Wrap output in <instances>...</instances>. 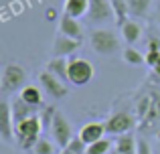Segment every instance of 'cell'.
<instances>
[{
    "label": "cell",
    "instance_id": "obj_1",
    "mask_svg": "<svg viewBox=\"0 0 160 154\" xmlns=\"http://www.w3.org/2000/svg\"><path fill=\"white\" fill-rule=\"evenodd\" d=\"M43 122H41L39 114L32 118L20 122L18 126H14V136H16V146L20 150H32L35 144L41 140V132H43Z\"/></svg>",
    "mask_w": 160,
    "mask_h": 154
},
{
    "label": "cell",
    "instance_id": "obj_2",
    "mask_svg": "<svg viewBox=\"0 0 160 154\" xmlns=\"http://www.w3.org/2000/svg\"><path fill=\"white\" fill-rule=\"evenodd\" d=\"M93 65L89 63L87 59H81V57H69V71H67V81L73 83V85L81 87L87 85V83L93 79Z\"/></svg>",
    "mask_w": 160,
    "mask_h": 154
},
{
    "label": "cell",
    "instance_id": "obj_3",
    "mask_svg": "<svg viewBox=\"0 0 160 154\" xmlns=\"http://www.w3.org/2000/svg\"><path fill=\"white\" fill-rule=\"evenodd\" d=\"M24 81H27V73L20 65L16 63H6L0 75V89L2 93H12L16 89H22Z\"/></svg>",
    "mask_w": 160,
    "mask_h": 154
},
{
    "label": "cell",
    "instance_id": "obj_4",
    "mask_svg": "<svg viewBox=\"0 0 160 154\" xmlns=\"http://www.w3.org/2000/svg\"><path fill=\"white\" fill-rule=\"evenodd\" d=\"M89 45L91 49H93L98 55H113V53L120 49V41H118V37L113 35L112 31H108V28H98V31L91 32L89 37Z\"/></svg>",
    "mask_w": 160,
    "mask_h": 154
},
{
    "label": "cell",
    "instance_id": "obj_5",
    "mask_svg": "<svg viewBox=\"0 0 160 154\" xmlns=\"http://www.w3.org/2000/svg\"><path fill=\"white\" fill-rule=\"evenodd\" d=\"M51 136L55 140V144H57L61 150H65L67 146H69L71 138H73V130H71V124L69 120L65 118V116L61 114V112H57L53 118V124H51Z\"/></svg>",
    "mask_w": 160,
    "mask_h": 154
},
{
    "label": "cell",
    "instance_id": "obj_6",
    "mask_svg": "<svg viewBox=\"0 0 160 154\" xmlns=\"http://www.w3.org/2000/svg\"><path fill=\"white\" fill-rule=\"evenodd\" d=\"M132 128H134V118L126 112H116L113 116H109L106 120V134H112V136L130 134Z\"/></svg>",
    "mask_w": 160,
    "mask_h": 154
},
{
    "label": "cell",
    "instance_id": "obj_7",
    "mask_svg": "<svg viewBox=\"0 0 160 154\" xmlns=\"http://www.w3.org/2000/svg\"><path fill=\"white\" fill-rule=\"evenodd\" d=\"M39 83H41V87H43V89L47 91L51 97H55V99H63L67 93H69L67 87H65V83H63V79H59L57 75H53L51 71L39 73Z\"/></svg>",
    "mask_w": 160,
    "mask_h": 154
},
{
    "label": "cell",
    "instance_id": "obj_8",
    "mask_svg": "<svg viewBox=\"0 0 160 154\" xmlns=\"http://www.w3.org/2000/svg\"><path fill=\"white\" fill-rule=\"evenodd\" d=\"M87 18L91 22H108V20H112L113 18L112 0H89Z\"/></svg>",
    "mask_w": 160,
    "mask_h": 154
},
{
    "label": "cell",
    "instance_id": "obj_9",
    "mask_svg": "<svg viewBox=\"0 0 160 154\" xmlns=\"http://www.w3.org/2000/svg\"><path fill=\"white\" fill-rule=\"evenodd\" d=\"M0 138L4 142H12L14 138V120H12V107L8 102L0 103Z\"/></svg>",
    "mask_w": 160,
    "mask_h": 154
},
{
    "label": "cell",
    "instance_id": "obj_10",
    "mask_svg": "<svg viewBox=\"0 0 160 154\" xmlns=\"http://www.w3.org/2000/svg\"><path fill=\"white\" fill-rule=\"evenodd\" d=\"M83 41H75V39H69V37L65 35H57V39H55L53 43V57H73L75 51H77L79 47H81Z\"/></svg>",
    "mask_w": 160,
    "mask_h": 154
},
{
    "label": "cell",
    "instance_id": "obj_11",
    "mask_svg": "<svg viewBox=\"0 0 160 154\" xmlns=\"http://www.w3.org/2000/svg\"><path fill=\"white\" fill-rule=\"evenodd\" d=\"M59 35H65V37L75 39V41H83V27L79 22V18L63 14L59 18Z\"/></svg>",
    "mask_w": 160,
    "mask_h": 154
},
{
    "label": "cell",
    "instance_id": "obj_12",
    "mask_svg": "<svg viewBox=\"0 0 160 154\" xmlns=\"http://www.w3.org/2000/svg\"><path fill=\"white\" fill-rule=\"evenodd\" d=\"M103 134H106V124H102V122H87L85 126L81 128V132H79L81 140L87 144V146L93 144V142H98V140H102Z\"/></svg>",
    "mask_w": 160,
    "mask_h": 154
},
{
    "label": "cell",
    "instance_id": "obj_13",
    "mask_svg": "<svg viewBox=\"0 0 160 154\" xmlns=\"http://www.w3.org/2000/svg\"><path fill=\"white\" fill-rule=\"evenodd\" d=\"M120 31H122V39L132 47V45H136L138 41H140V37H142V24L138 22V20H134V18H128L120 27Z\"/></svg>",
    "mask_w": 160,
    "mask_h": 154
},
{
    "label": "cell",
    "instance_id": "obj_14",
    "mask_svg": "<svg viewBox=\"0 0 160 154\" xmlns=\"http://www.w3.org/2000/svg\"><path fill=\"white\" fill-rule=\"evenodd\" d=\"M12 107V120H14V126H18L20 122H24V120L32 118V116H37V107L35 106H28V103H24L22 99H16L14 103H10Z\"/></svg>",
    "mask_w": 160,
    "mask_h": 154
},
{
    "label": "cell",
    "instance_id": "obj_15",
    "mask_svg": "<svg viewBox=\"0 0 160 154\" xmlns=\"http://www.w3.org/2000/svg\"><path fill=\"white\" fill-rule=\"evenodd\" d=\"M63 10H65L67 16H73V18L87 16V10H89V0H65Z\"/></svg>",
    "mask_w": 160,
    "mask_h": 154
},
{
    "label": "cell",
    "instance_id": "obj_16",
    "mask_svg": "<svg viewBox=\"0 0 160 154\" xmlns=\"http://www.w3.org/2000/svg\"><path fill=\"white\" fill-rule=\"evenodd\" d=\"M18 97L22 99L24 103H28V106H35V107L43 106V93H41V89L37 85H24L22 89H20Z\"/></svg>",
    "mask_w": 160,
    "mask_h": 154
},
{
    "label": "cell",
    "instance_id": "obj_17",
    "mask_svg": "<svg viewBox=\"0 0 160 154\" xmlns=\"http://www.w3.org/2000/svg\"><path fill=\"white\" fill-rule=\"evenodd\" d=\"M47 71H51L53 75H57L59 79L65 81L67 71H69V59H67V57H53L47 63Z\"/></svg>",
    "mask_w": 160,
    "mask_h": 154
},
{
    "label": "cell",
    "instance_id": "obj_18",
    "mask_svg": "<svg viewBox=\"0 0 160 154\" xmlns=\"http://www.w3.org/2000/svg\"><path fill=\"white\" fill-rule=\"evenodd\" d=\"M116 150L120 154H136L138 150V140L132 134H124L116 140Z\"/></svg>",
    "mask_w": 160,
    "mask_h": 154
},
{
    "label": "cell",
    "instance_id": "obj_19",
    "mask_svg": "<svg viewBox=\"0 0 160 154\" xmlns=\"http://www.w3.org/2000/svg\"><path fill=\"white\" fill-rule=\"evenodd\" d=\"M112 8H113V18H116V22L122 27V24L130 18L128 0H112Z\"/></svg>",
    "mask_w": 160,
    "mask_h": 154
},
{
    "label": "cell",
    "instance_id": "obj_20",
    "mask_svg": "<svg viewBox=\"0 0 160 154\" xmlns=\"http://www.w3.org/2000/svg\"><path fill=\"white\" fill-rule=\"evenodd\" d=\"M122 59H124L128 65H134V67H138V65H144V63H146V57L142 55L140 51H136L134 47H130V45L124 49V51H122Z\"/></svg>",
    "mask_w": 160,
    "mask_h": 154
},
{
    "label": "cell",
    "instance_id": "obj_21",
    "mask_svg": "<svg viewBox=\"0 0 160 154\" xmlns=\"http://www.w3.org/2000/svg\"><path fill=\"white\" fill-rule=\"evenodd\" d=\"M150 4H152V0H128L130 16H136V18H140V16H146V12H148Z\"/></svg>",
    "mask_w": 160,
    "mask_h": 154
},
{
    "label": "cell",
    "instance_id": "obj_22",
    "mask_svg": "<svg viewBox=\"0 0 160 154\" xmlns=\"http://www.w3.org/2000/svg\"><path fill=\"white\" fill-rule=\"evenodd\" d=\"M109 148H112V144H109L106 138H102V140H98V142L89 144L85 154H109Z\"/></svg>",
    "mask_w": 160,
    "mask_h": 154
},
{
    "label": "cell",
    "instance_id": "obj_23",
    "mask_svg": "<svg viewBox=\"0 0 160 154\" xmlns=\"http://www.w3.org/2000/svg\"><path fill=\"white\" fill-rule=\"evenodd\" d=\"M65 150H69V152H73V154H85L87 152V144L81 140V136H73L71 138V142H69V146L65 148Z\"/></svg>",
    "mask_w": 160,
    "mask_h": 154
},
{
    "label": "cell",
    "instance_id": "obj_24",
    "mask_svg": "<svg viewBox=\"0 0 160 154\" xmlns=\"http://www.w3.org/2000/svg\"><path fill=\"white\" fill-rule=\"evenodd\" d=\"M32 152L35 154H55V144L51 142V140H47V138H41L39 142L35 144Z\"/></svg>",
    "mask_w": 160,
    "mask_h": 154
},
{
    "label": "cell",
    "instance_id": "obj_25",
    "mask_svg": "<svg viewBox=\"0 0 160 154\" xmlns=\"http://www.w3.org/2000/svg\"><path fill=\"white\" fill-rule=\"evenodd\" d=\"M55 114H57V110H55L53 106L43 107V112L39 114V118H41V122H43V128H45V130H51V124H53Z\"/></svg>",
    "mask_w": 160,
    "mask_h": 154
},
{
    "label": "cell",
    "instance_id": "obj_26",
    "mask_svg": "<svg viewBox=\"0 0 160 154\" xmlns=\"http://www.w3.org/2000/svg\"><path fill=\"white\" fill-rule=\"evenodd\" d=\"M160 61V51H146V65H150V69Z\"/></svg>",
    "mask_w": 160,
    "mask_h": 154
},
{
    "label": "cell",
    "instance_id": "obj_27",
    "mask_svg": "<svg viewBox=\"0 0 160 154\" xmlns=\"http://www.w3.org/2000/svg\"><path fill=\"white\" fill-rule=\"evenodd\" d=\"M136 154H152V146H150L148 140H144V138L138 140V150H136Z\"/></svg>",
    "mask_w": 160,
    "mask_h": 154
},
{
    "label": "cell",
    "instance_id": "obj_28",
    "mask_svg": "<svg viewBox=\"0 0 160 154\" xmlns=\"http://www.w3.org/2000/svg\"><path fill=\"white\" fill-rule=\"evenodd\" d=\"M152 81L160 83V61H158V63L152 67Z\"/></svg>",
    "mask_w": 160,
    "mask_h": 154
},
{
    "label": "cell",
    "instance_id": "obj_29",
    "mask_svg": "<svg viewBox=\"0 0 160 154\" xmlns=\"http://www.w3.org/2000/svg\"><path fill=\"white\" fill-rule=\"evenodd\" d=\"M148 51H160V41H158V39H150Z\"/></svg>",
    "mask_w": 160,
    "mask_h": 154
},
{
    "label": "cell",
    "instance_id": "obj_30",
    "mask_svg": "<svg viewBox=\"0 0 160 154\" xmlns=\"http://www.w3.org/2000/svg\"><path fill=\"white\" fill-rule=\"evenodd\" d=\"M45 16H47V18H51V20H55V18H57V14H55V10H49V12H47Z\"/></svg>",
    "mask_w": 160,
    "mask_h": 154
},
{
    "label": "cell",
    "instance_id": "obj_31",
    "mask_svg": "<svg viewBox=\"0 0 160 154\" xmlns=\"http://www.w3.org/2000/svg\"><path fill=\"white\" fill-rule=\"evenodd\" d=\"M61 154H73V152H69V150H61Z\"/></svg>",
    "mask_w": 160,
    "mask_h": 154
},
{
    "label": "cell",
    "instance_id": "obj_32",
    "mask_svg": "<svg viewBox=\"0 0 160 154\" xmlns=\"http://www.w3.org/2000/svg\"><path fill=\"white\" fill-rule=\"evenodd\" d=\"M109 154H120V152H118V150H113V152H109Z\"/></svg>",
    "mask_w": 160,
    "mask_h": 154
},
{
    "label": "cell",
    "instance_id": "obj_33",
    "mask_svg": "<svg viewBox=\"0 0 160 154\" xmlns=\"http://www.w3.org/2000/svg\"><path fill=\"white\" fill-rule=\"evenodd\" d=\"M158 140H160V132H158Z\"/></svg>",
    "mask_w": 160,
    "mask_h": 154
},
{
    "label": "cell",
    "instance_id": "obj_34",
    "mask_svg": "<svg viewBox=\"0 0 160 154\" xmlns=\"http://www.w3.org/2000/svg\"><path fill=\"white\" fill-rule=\"evenodd\" d=\"M158 22H160V16H158Z\"/></svg>",
    "mask_w": 160,
    "mask_h": 154
}]
</instances>
